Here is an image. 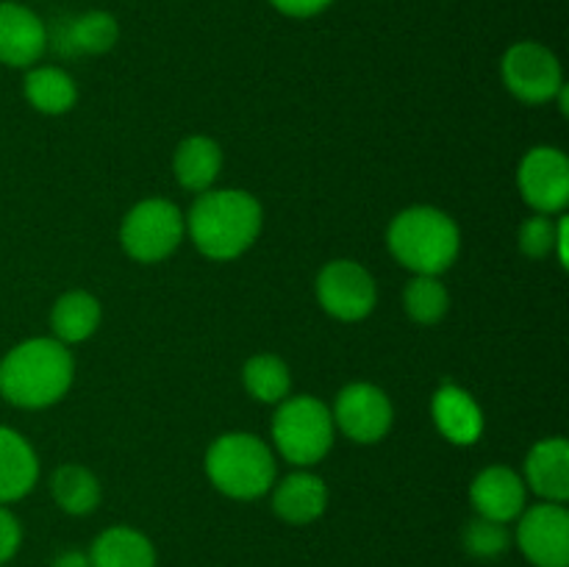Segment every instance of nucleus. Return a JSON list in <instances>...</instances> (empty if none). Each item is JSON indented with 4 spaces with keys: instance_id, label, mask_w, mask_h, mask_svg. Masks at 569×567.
<instances>
[{
    "instance_id": "1",
    "label": "nucleus",
    "mask_w": 569,
    "mask_h": 567,
    "mask_svg": "<svg viewBox=\"0 0 569 567\" xmlns=\"http://www.w3.org/2000/svg\"><path fill=\"white\" fill-rule=\"evenodd\" d=\"M264 211L244 189H206L187 215L194 248L211 261H231L259 239Z\"/></svg>"
},
{
    "instance_id": "2",
    "label": "nucleus",
    "mask_w": 569,
    "mask_h": 567,
    "mask_svg": "<svg viewBox=\"0 0 569 567\" xmlns=\"http://www.w3.org/2000/svg\"><path fill=\"white\" fill-rule=\"evenodd\" d=\"M72 376L76 361L67 345L53 337H33L0 359V395L20 409H44L64 398Z\"/></svg>"
},
{
    "instance_id": "3",
    "label": "nucleus",
    "mask_w": 569,
    "mask_h": 567,
    "mask_svg": "<svg viewBox=\"0 0 569 567\" xmlns=\"http://www.w3.org/2000/svg\"><path fill=\"white\" fill-rule=\"evenodd\" d=\"M387 245L395 259L415 276H439L456 261L461 233L453 217L433 206H411L392 220Z\"/></svg>"
},
{
    "instance_id": "4",
    "label": "nucleus",
    "mask_w": 569,
    "mask_h": 567,
    "mask_svg": "<svg viewBox=\"0 0 569 567\" xmlns=\"http://www.w3.org/2000/svg\"><path fill=\"white\" fill-rule=\"evenodd\" d=\"M206 476L228 498L256 500L276 484V456L253 434H222L206 450Z\"/></svg>"
},
{
    "instance_id": "5",
    "label": "nucleus",
    "mask_w": 569,
    "mask_h": 567,
    "mask_svg": "<svg viewBox=\"0 0 569 567\" xmlns=\"http://www.w3.org/2000/svg\"><path fill=\"white\" fill-rule=\"evenodd\" d=\"M333 417L322 400L295 395L278 404L272 417V439L289 465L311 467L326 459L333 445Z\"/></svg>"
},
{
    "instance_id": "6",
    "label": "nucleus",
    "mask_w": 569,
    "mask_h": 567,
    "mask_svg": "<svg viewBox=\"0 0 569 567\" xmlns=\"http://www.w3.org/2000/svg\"><path fill=\"white\" fill-rule=\"evenodd\" d=\"M183 233H187V220L178 211V206L170 200L148 198L126 215L120 228V242L133 261L156 265V261L176 253Z\"/></svg>"
},
{
    "instance_id": "7",
    "label": "nucleus",
    "mask_w": 569,
    "mask_h": 567,
    "mask_svg": "<svg viewBox=\"0 0 569 567\" xmlns=\"http://www.w3.org/2000/svg\"><path fill=\"white\" fill-rule=\"evenodd\" d=\"M500 72H503V83L509 87V92L522 103H548L565 87L561 61L556 59L553 50L531 42V39L506 50Z\"/></svg>"
},
{
    "instance_id": "8",
    "label": "nucleus",
    "mask_w": 569,
    "mask_h": 567,
    "mask_svg": "<svg viewBox=\"0 0 569 567\" xmlns=\"http://www.w3.org/2000/svg\"><path fill=\"white\" fill-rule=\"evenodd\" d=\"M515 543L533 567H569V511L565 504L542 500L522 509Z\"/></svg>"
},
{
    "instance_id": "9",
    "label": "nucleus",
    "mask_w": 569,
    "mask_h": 567,
    "mask_svg": "<svg viewBox=\"0 0 569 567\" xmlns=\"http://www.w3.org/2000/svg\"><path fill=\"white\" fill-rule=\"evenodd\" d=\"M317 300L337 320H365L376 309V278L359 261H328L320 270V276H317Z\"/></svg>"
},
{
    "instance_id": "10",
    "label": "nucleus",
    "mask_w": 569,
    "mask_h": 567,
    "mask_svg": "<svg viewBox=\"0 0 569 567\" xmlns=\"http://www.w3.org/2000/svg\"><path fill=\"white\" fill-rule=\"evenodd\" d=\"M517 187L537 215H559L569 203V159L565 150L550 145L528 150L517 170Z\"/></svg>"
},
{
    "instance_id": "11",
    "label": "nucleus",
    "mask_w": 569,
    "mask_h": 567,
    "mask_svg": "<svg viewBox=\"0 0 569 567\" xmlns=\"http://www.w3.org/2000/svg\"><path fill=\"white\" fill-rule=\"evenodd\" d=\"M333 426L359 445H372L392 428V400L376 384H348L333 404Z\"/></svg>"
},
{
    "instance_id": "12",
    "label": "nucleus",
    "mask_w": 569,
    "mask_h": 567,
    "mask_svg": "<svg viewBox=\"0 0 569 567\" xmlns=\"http://www.w3.org/2000/svg\"><path fill=\"white\" fill-rule=\"evenodd\" d=\"M48 50V28L37 11L14 0H0V64L33 67Z\"/></svg>"
},
{
    "instance_id": "13",
    "label": "nucleus",
    "mask_w": 569,
    "mask_h": 567,
    "mask_svg": "<svg viewBox=\"0 0 569 567\" xmlns=\"http://www.w3.org/2000/svg\"><path fill=\"white\" fill-rule=\"evenodd\" d=\"M526 481H522L520 472H515L511 467L492 465L472 478L470 500L472 509L478 511V517L511 523L522 515V509H526Z\"/></svg>"
},
{
    "instance_id": "14",
    "label": "nucleus",
    "mask_w": 569,
    "mask_h": 567,
    "mask_svg": "<svg viewBox=\"0 0 569 567\" xmlns=\"http://www.w3.org/2000/svg\"><path fill=\"white\" fill-rule=\"evenodd\" d=\"M328 506V487L315 472H292L272 484V511L283 523L292 526H309L322 517Z\"/></svg>"
},
{
    "instance_id": "15",
    "label": "nucleus",
    "mask_w": 569,
    "mask_h": 567,
    "mask_svg": "<svg viewBox=\"0 0 569 567\" xmlns=\"http://www.w3.org/2000/svg\"><path fill=\"white\" fill-rule=\"evenodd\" d=\"M526 481L542 500L569 498V445L565 437L539 439L526 459Z\"/></svg>"
},
{
    "instance_id": "16",
    "label": "nucleus",
    "mask_w": 569,
    "mask_h": 567,
    "mask_svg": "<svg viewBox=\"0 0 569 567\" xmlns=\"http://www.w3.org/2000/svg\"><path fill=\"white\" fill-rule=\"evenodd\" d=\"M433 422L453 445H472L483 434V411L467 389L445 384L433 395Z\"/></svg>"
},
{
    "instance_id": "17",
    "label": "nucleus",
    "mask_w": 569,
    "mask_h": 567,
    "mask_svg": "<svg viewBox=\"0 0 569 567\" xmlns=\"http://www.w3.org/2000/svg\"><path fill=\"white\" fill-rule=\"evenodd\" d=\"M39 478V459L28 439L14 428L0 426V504L26 498Z\"/></svg>"
},
{
    "instance_id": "18",
    "label": "nucleus",
    "mask_w": 569,
    "mask_h": 567,
    "mask_svg": "<svg viewBox=\"0 0 569 567\" xmlns=\"http://www.w3.org/2000/svg\"><path fill=\"white\" fill-rule=\"evenodd\" d=\"M92 567H156V548L131 526H111L89 548Z\"/></svg>"
},
{
    "instance_id": "19",
    "label": "nucleus",
    "mask_w": 569,
    "mask_h": 567,
    "mask_svg": "<svg viewBox=\"0 0 569 567\" xmlns=\"http://www.w3.org/2000/svg\"><path fill=\"white\" fill-rule=\"evenodd\" d=\"M117 39H120V22L114 20V14L103 9H92L67 22L61 28V39H56L53 44L64 56H100L109 53Z\"/></svg>"
},
{
    "instance_id": "20",
    "label": "nucleus",
    "mask_w": 569,
    "mask_h": 567,
    "mask_svg": "<svg viewBox=\"0 0 569 567\" xmlns=\"http://www.w3.org/2000/svg\"><path fill=\"white\" fill-rule=\"evenodd\" d=\"M172 170H176L178 183L189 192H206L214 187L217 176L222 170V150L211 137H187L176 148V159H172Z\"/></svg>"
},
{
    "instance_id": "21",
    "label": "nucleus",
    "mask_w": 569,
    "mask_h": 567,
    "mask_svg": "<svg viewBox=\"0 0 569 567\" xmlns=\"http://www.w3.org/2000/svg\"><path fill=\"white\" fill-rule=\"evenodd\" d=\"M100 326V304L94 295L83 292V289H72L64 292L53 304L50 311V328H53V339L61 345H76L92 337Z\"/></svg>"
},
{
    "instance_id": "22",
    "label": "nucleus",
    "mask_w": 569,
    "mask_h": 567,
    "mask_svg": "<svg viewBox=\"0 0 569 567\" xmlns=\"http://www.w3.org/2000/svg\"><path fill=\"white\" fill-rule=\"evenodd\" d=\"M26 100L42 115H64L76 106V81L61 67H28Z\"/></svg>"
},
{
    "instance_id": "23",
    "label": "nucleus",
    "mask_w": 569,
    "mask_h": 567,
    "mask_svg": "<svg viewBox=\"0 0 569 567\" xmlns=\"http://www.w3.org/2000/svg\"><path fill=\"white\" fill-rule=\"evenodd\" d=\"M50 495L67 515H92L100 504V484L92 470L81 465H64L50 478Z\"/></svg>"
},
{
    "instance_id": "24",
    "label": "nucleus",
    "mask_w": 569,
    "mask_h": 567,
    "mask_svg": "<svg viewBox=\"0 0 569 567\" xmlns=\"http://www.w3.org/2000/svg\"><path fill=\"white\" fill-rule=\"evenodd\" d=\"M242 381L250 398L261 400V404H281L283 398H289V389H292L287 361L272 354H259L248 359L242 370Z\"/></svg>"
},
{
    "instance_id": "25",
    "label": "nucleus",
    "mask_w": 569,
    "mask_h": 567,
    "mask_svg": "<svg viewBox=\"0 0 569 567\" xmlns=\"http://www.w3.org/2000/svg\"><path fill=\"white\" fill-rule=\"evenodd\" d=\"M406 315L420 326H437L450 309V295L437 276H415L403 292Z\"/></svg>"
},
{
    "instance_id": "26",
    "label": "nucleus",
    "mask_w": 569,
    "mask_h": 567,
    "mask_svg": "<svg viewBox=\"0 0 569 567\" xmlns=\"http://www.w3.org/2000/svg\"><path fill=\"white\" fill-rule=\"evenodd\" d=\"M461 545L476 559H498V556H503L509 550L511 531L506 528V523L487 520V517H472L465 526V534H461Z\"/></svg>"
},
{
    "instance_id": "27",
    "label": "nucleus",
    "mask_w": 569,
    "mask_h": 567,
    "mask_svg": "<svg viewBox=\"0 0 569 567\" xmlns=\"http://www.w3.org/2000/svg\"><path fill=\"white\" fill-rule=\"evenodd\" d=\"M559 226L561 220H553L550 215H533L531 220L522 222L520 228V250L531 259H545V256L556 253V242H559Z\"/></svg>"
},
{
    "instance_id": "28",
    "label": "nucleus",
    "mask_w": 569,
    "mask_h": 567,
    "mask_svg": "<svg viewBox=\"0 0 569 567\" xmlns=\"http://www.w3.org/2000/svg\"><path fill=\"white\" fill-rule=\"evenodd\" d=\"M22 543V526L3 504H0V565L11 559L20 550Z\"/></svg>"
},
{
    "instance_id": "29",
    "label": "nucleus",
    "mask_w": 569,
    "mask_h": 567,
    "mask_svg": "<svg viewBox=\"0 0 569 567\" xmlns=\"http://www.w3.org/2000/svg\"><path fill=\"white\" fill-rule=\"evenodd\" d=\"M333 0H270L272 9H278L281 14L295 17V20H306V17H315L320 11H326Z\"/></svg>"
},
{
    "instance_id": "30",
    "label": "nucleus",
    "mask_w": 569,
    "mask_h": 567,
    "mask_svg": "<svg viewBox=\"0 0 569 567\" xmlns=\"http://www.w3.org/2000/svg\"><path fill=\"white\" fill-rule=\"evenodd\" d=\"M50 567H92V565H89V554H83V550L78 548H67L50 561Z\"/></svg>"
},
{
    "instance_id": "31",
    "label": "nucleus",
    "mask_w": 569,
    "mask_h": 567,
    "mask_svg": "<svg viewBox=\"0 0 569 567\" xmlns=\"http://www.w3.org/2000/svg\"><path fill=\"white\" fill-rule=\"evenodd\" d=\"M0 567H6V565H0Z\"/></svg>"
}]
</instances>
